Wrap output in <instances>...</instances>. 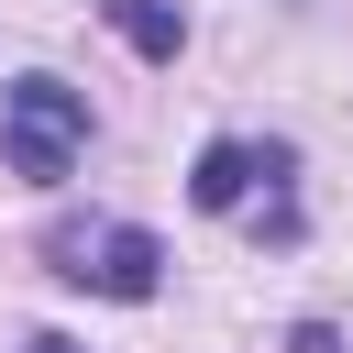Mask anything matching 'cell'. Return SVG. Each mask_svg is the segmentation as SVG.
Wrapping results in <instances>:
<instances>
[{
	"label": "cell",
	"instance_id": "277c9868",
	"mask_svg": "<svg viewBox=\"0 0 353 353\" xmlns=\"http://www.w3.org/2000/svg\"><path fill=\"white\" fill-rule=\"evenodd\" d=\"M99 11H110V33H121L132 55L176 66V44H188V11H176V0H99Z\"/></svg>",
	"mask_w": 353,
	"mask_h": 353
},
{
	"label": "cell",
	"instance_id": "6da1fadb",
	"mask_svg": "<svg viewBox=\"0 0 353 353\" xmlns=\"http://www.w3.org/2000/svg\"><path fill=\"white\" fill-rule=\"evenodd\" d=\"M0 154H11V176L55 188V176L88 154V88H66V77H11V88H0Z\"/></svg>",
	"mask_w": 353,
	"mask_h": 353
},
{
	"label": "cell",
	"instance_id": "7a4b0ae2",
	"mask_svg": "<svg viewBox=\"0 0 353 353\" xmlns=\"http://www.w3.org/2000/svg\"><path fill=\"white\" fill-rule=\"evenodd\" d=\"M44 265L88 298H154L165 287V243L143 221H55L44 232Z\"/></svg>",
	"mask_w": 353,
	"mask_h": 353
},
{
	"label": "cell",
	"instance_id": "5b68a950",
	"mask_svg": "<svg viewBox=\"0 0 353 353\" xmlns=\"http://www.w3.org/2000/svg\"><path fill=\"white\" fill-rule=\"evenodd\" d=\"M287 353H342V331H331V320H298V331H287Z\"/></svg>",
	"mask_w": 353,
	"mask_h": 353
},
{
	"label": "cell",
	"instance_id": "8992f818",
	"mask_svg": "<svg viewBox=\"0 0 353 353\" xmlns=\"http://www.w3.org/2000/svg\"><path fill=\"white\" fill-rule=\"evenodd\" d=\"M22 353H77V342H66V331H33V342H22Z\"/></svg>",
	"mask_w": 353,
	"mask_h": 353
},
{
	"label": "cell",
	"instance_id": "3957f363",
	"mask_svg": "<svg viewBox=\"0 0 353 353\" xmlns=\"http://www.w3.org/2000/svg\"><path fill=\"white\" fill-rule=\"evenodd\" d=\"M188 199H199L210 221H265V232H298V210H287V143H243V132L199 143Z\"/></svg>",
	"mask_w": 353,
	"mask_h": 353
}]
</instances>
